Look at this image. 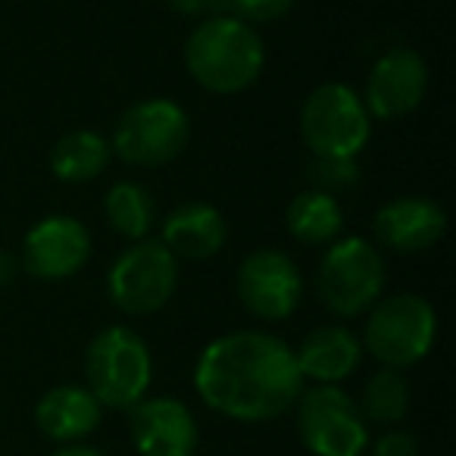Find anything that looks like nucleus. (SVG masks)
Listing matches in <instances>:
<instances>
[{
	"instance_id": "1",
	"label": "nucleus",
	"mask_w": 456,
	"mask_h": 456,
	"mask_svg": "<svg viewBox=\"0 0 456 456\" xmlns=\"http://www.w3.org/2000/svg\"><path fill=\"white\" fill-rule=\"evenodd\" d=\"M194 391L213 412L235 422H273L294 410L304 375L294 350L269 331H232L203 347Z\"/></svg>"
},
{
	"instance_id": "2",
	"label": "nucleus",
	"mask_w": 456,
	"mask_h": 456,
	"mask_svg": "<svg viewBox=\"0 0 456 456\" xmlns=\"http://www.w3.org/2000/svg\"><path fill=\"white\" fill-rule=\"evenodd\" d=\"M266 51L254 26L235 16H209L184 45V66L200 88L213 94H238L260 78Z\"/></svg>"
},
{
	"instance_id": "3",
	"label": "nucleus",
	"mask_w": 456,
	"mask_h": 456,
	"mask_svg": "<svg viewBox=\"0 0 456 456\" xmlns=\"http://www.w3.org/2000/svg\"><path fill=\"white\" fill-rule=\"evenodd\" d=\"M85 381H88V391L101 400V406L132 410L151 391V347L138 331L126 325H110L97 331L85 350Z\"/></svg>"
},
{
	"instance_id": "4",
	"label": "nucleus",
	"mask_w": 456,
	"mask_h": 456,
	"mask_svg": "<svg viewBox=\"0 0 456 456\" xmlns=\"http://www.w3.org/2000/svg\"><path fill=\"white\" fill-rule=\"evenodd\" d=\"M437 338V313L419 294H394L375 300L369 313L362 347L385 369H410L431 354Z\"/></svg>"
},
{
	"instance_id": "5",
	"label": "nucleus",
	"mask_w": 456,
	"mask_h": 456,
	"mask_svg": "<svg viewBox=\"0 0 456 456\" xmlns=\"http://www.w3.org/2000/svg\"><path fill=\"white\" fill-rule=\"evenodd\" d=\"M300 132L316 159H356L369 144L372 122L354 88L329 82L306 97Z\"/></svg>"
},
{
	"instance_id": "6",
	"label": "nucleus",
	"mask_w": 456,
	"mask_h": 456,
	"mask_svg": "<svg viewBox=\"0 0 456 456\" xmlns=\"http://www.w3.org/2000/svg\"><path fill=\"white\" fill-rule=\"evenodd\" d=\"M322 304L335 316L354 319L372 310L385 288V260L366 238H344L325 250L316 273Z\"/></svg>"
},
{
	"instance_id": "7",
	"label": "nucleus",
	"mask_w": 456,
	"mask_h": 456,
	"mask_svg": "<svg viewBox=\"0 0 456 456\" xmlns=\"http://www.w3.org/2000/svg\"><path fill=\"white\" fill-rule=\"evenodd\" d=\"M297 435L313 456H362L369 450V422L341 385H313L300 391Z\"/></svg>"
},
{
	"instance_id": "8",
	"label": "nucleus",
	"mask_w": 456,
	"mask_h": 456,
	"mask_svg": "<svg viewBox=\"0 0 456 456\" xmlns=\"http://www.w3.org/2000/svg\"><path fill=\"white\" fill-rule=\"evenodd\" d=\"M178 288V256L163 241H134L110 266V300L128 316L163 310Z\"/></svg>"
},
{
	"instance_id": "9",
	"label": "nucleus",
	"mask_w": 456,
	"mask_h": 456,
	"mask_svg": "<svg viewBox=\"0 0 456 456\" xmlns=\"http://www.w3.org/2000/svg\"><path fill=\"white\" fill-rule=\"evenodd\" d=\"M188 132V113L178 103L151 97L119 116L110 151L132 166H166L184 151Z\"/></svg>"
},
{
	"instance_id": "10",
	"label": "nucleus",
	"mask_w": 456,
	"mask_h": 456,
	"mask_svg": "<svg viewBox=\"0 0 456 456\" xmlns=\"http://www.w3.org/2000/svg\"><path fill=\"white\" fill-rule=\"evenodd\" d=\"M238 297L250 316L263 322H281L297 310L304 297V279L297 263L281 250H254L238 266Z\"/></svg>"
},
{
	"instance_id": "11",
	"label": "nucleus",
	"mask_w": 456,
	"mask_h": 456,
	"mask_svg": "<svg viewBox=\"0 0 456 456\" xmlns=\"http://www.w3.org/2000/svg\"><path fill=\"white\" fill-rule=\"evenodd\" d=\"M128 412V431L138 456H194L200 447V425L182 400L144 397Z\"/></svg>"
},
{
	"instance_id": "12",
	"label": "nucleus",
	"mask_w": 456,
	"mask_h": 456,
	"mask_svg": "<svg viewBox=\"0 0 456 456\" xmlns=\"http://www.w3.org/2000/svg\"><path fill=\"white\" fill-rule=\"evenodd\" d=\"M428 91V66L410 47H394L375 60L366 82V113L375 119H400L422 103Z\"/></svg>"
},
{
	"instance_id": "13",
	"label": "nucleus",
	"mask_w": 456,
	"mask_h": 456,
	"mask_svg": "<svg viewBox=\"0 0 456 456\" xmlns=\"http://www.w3.org/2000/svg\"><path fill=\"white\" fill-rule=\"evenodd\" d=\"M91 256L88 228L72 216H47L26 235L22 260L35 279L60 281L76 275Z\"/></svg>"
},
{
	"instance_id": "14",
	"label": "nucleus",
	"mask_w": 456,
	"mask_h": 456,
	"mask_svg": "<svg viewBox=\"0 0 456 456\" xmlns=\"http://www.w3.org/2000/svg\"><path fill=\"white\" fill-rule=\"evenodd\" d=\"M375 238L397 254H422L447 232V213L431 197H394L375 213Z\"/></svg>"
},
{
	"instance_id": "15",
	"label": "nucleus",
	"mask_w": 456,
	"mask_h": 456,
	"mask_svg": "<svg viewBox=\"0 0 456 456\" xmlns=\"http://www.w3.org/2000/svg\"><path fill=\"white\" fill-rule=\"evenodd\" d=\"M103 419V406L88 387L82 385H57L41 394L35 403V425L47 441L57 444H82L94 435Z\"/></svg>"
},
{
	"instance_id": "16",
	"label": "nucleus",
	"mask_w": 456,
	"mask_h": 456,
	"mask_svg": "<svg viewBox=\"0 0 456 456\" xmlns=\"http://www.w3.org/2000/svg\"><path fill=\"white\" fill-rule=\"evenodd\" d=\"M294 360H297L304 381L310 379L316 385H341L360 366L362 341L344 325H322L300 341Z\"/></svg>"
},
{
	"instance_id": "17",
	"label": "nucleus",
	"mask_w": 456,
	"mask_h": 456,
	"mask_svg": "<svg viewBox=\"0 0 456 456\" xmlns=\"http://www.w3.org/2000/svg\"><path fill=\"white\" fill-rule=\"evenodd\" d=\"M228 241L225 216L209 203H184L172 209L163 222V244L172 250V256L184 260H207L216 256Z\"/></svg>"
},
{
	"instance_id": "18",
	"label": "nucleus",
	"mask_w": 456,
	"mask_h": 456,
	"mask_svg": "<svg viewBox=\"0 0 456 456\" xmlns=\"http://www.w3.org/2000/svg\"><path fill=\"white\" fill-rule=\"evenodd\" d=\"M288 232L297 238L300 244H331L344 228V213L331 191H300L291 203H288Z\"/></svg>"
},
{
	"instance_id": "19",
	"label": "nucleus",
	"mask_w": 456,
	"mask_h": 456,
	"mask_svg": "<svg viewBox=\"0 0 456 456\" xmlns=\"http://www.w3.org/2000/svg\"><path fill=\"white\" fill-rule=\"evenodd\" d=\"M110 141L97 132H69L53 144L51 172L60 182H91L110 163Z\"/></svg>"
},
{
	"instance_id": "20",
	"label": "nucleus",
	"mask_w": 456,
	"mask_h": 456,
	"mask_svg": "<svg viewBox=\"0 0 456 456\" xmlns=\"http://www.w3.org/2000/svg\"><path fill=\"white\" fill-rule=\"evenodd\" d=\"M103 209H107L110 225L128 241H144L157 219V203H153L151 191L138 182H116L107 191Z\"/></svg>"
},
{
	"instance_id": "21",
	"label": "nucleus",
	"mask_w": 456,
	"mask_h": 456,
	"mask_svg": "<svg viewBox=\"0 0 456 456\" xmlns=\"http://www.w3.org/2000/svg\"><path fill=\"white\" fill-rule=\"evenodd\" d=\"M360 412L366 422L375 425H397L410 412V381L400 369L381 366L372 379L366 381L360 397Z\"/></svg>"
},
{
	"instance_id": "22",
	"label": "nucleus",
	"mask_w": 456,
	"mask_h": 456,
	"mask_svg": "<svg viewBox=\"0 0 456 456\" xmlns=\"http://www.w3.org/2000/svg\"><path fill=\"white\" fill-rule=\"evenodd\" d=\"M219 7L232 10V16L248 26L260 22H275L294 7V0H219Z\"/></svg>"
},
{
	"instance_id": "23",
	"label": "nucleus",
	"mask_w": 456,
	"mask_h": 456,
	"mask_svg": "<svg viewBox=\"0 0 456 456\" xmlns=\"http://www.w3.org/2000/svg\"><path fill=\"white\" fill-rule=\"evenodd\" d=\"M356 175H360V169H356V159H316V166H313V178L322 184L319 191L350 184Z\"/></svg>"
},
{
	"instance_id": "24",
	"label": "nucleus",
	"mask_w": 456,
	"mask_h": 456,
	"mask_svg": "<svg viewBox=\"0 0 456 456\" xmlns=\"http://www.w3.org/2000/svg\"><path fill=\"white\" fill-rule=\"evenodd\" d=\"M369 447H372V456H422V447H419V441L410 435V431H403V428L385 431L381 437L369 441Z\"/></svg>"
},
{
	"instance_id": "25",
	"label": "nucleus",
	"mask_w": 456,
	"mask_h": 456,
	"mask_svg": "<svg viewBox=\"0 0 456 456\" xmlns=\"http://www.w3.org/2000/svg\"><path fill=\"white\" fill-rule=\"evenodd\" d=\"M169 7L182 16H200L207 10L219 7V0H169Z\"/></svg>"
},
{
	"instance_id": "26",
	"label": "nucleus",
	"mask_w": 456,
	"mask_h": 456,
	"mask_svg": "<svg viewBox=\"0 0 456 456\" xmlns=\"http://www.w3.org/2000/svg\"><path fill=\"white\" fill-rule=\"evenodd\" d=\"M16 273H20L16 256L7 254V250H0V285H10V281L16 279Z\"/></svg>"
},
{
	"instance_id": "27",
	"label": "nucleus",
	"mask_w": 456,
	"mask_h": 456,
	"mask_svg": "<svg viewBox=\"0 0 456 456\" xmlns=\"http://www.w3.org/2000/svg\"><path fill=\"white\" fill-rule=\"evenodd\" d=\"M53 456H107L103 450H97V447H91V444H66V447H60Z\"/></svg>"
}]
</instances>
